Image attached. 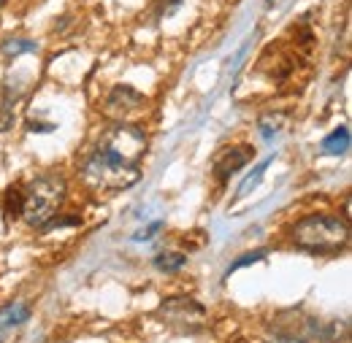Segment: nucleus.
<instances>
[{"label": "nucleus", "instance_id": "obj_9", "mask_svg": "<svg viewBox=\"0 0 352 343\" xmlns=\"http://www.w3.org/2000/svg\"><path fill=\"white\" fill-rule=\"evenodd\" d=\"M28 319H30V305H25V303H8L0 311V343L6 341L19 324H25Z\"/></svg>", "mask_w": 352, "mask_h": 343}, {"label": "nucleus", "instance_id": "obj_13", "mask_svg": "<svg viewBox=\"0 0 352 343\" xmlns=\"http://www.w3.org/2000/svg\"><path fill=\"white\" fill-rule=\"evenodd\" d=\"M184 265H187V255H182V252H160L155 257V268L163 273H179Z\"/></svg>", "mask_w": 352, "mask_h": 343}, {"label": "nucleus", "instance_id": "obj_6", "mask_svg": "<svg viewBox=\"0 0 352 343\" xmlns=\"http://www.w3.org/2000/svg\"><path fill=\"white\" fill-rule=\"evenodd\" d=\"M206 316H209L206 305H201V303L187 298V295L168 298L157 308V319L166 322L176 333H201L204 324H206Z\"/></svg>", "mask_w": 352, "mask_h": 343}, {"label": "nucleus", "instance_id": "obj_1", "mask_svg": "<svg viewBox=\"0 0 352 343\" xmlns=\"http://www.w3.org/2000/svg\"><path fill=\"white\" fill-rule=\"evenodd\" d=\"M146 149L149 138L138 122H109L82 152L79 181L95 195H120L141 181Z\"/></svg>", "mask_w": 352, "mask_h": 343}, {"label": "nucleus", "instance_id": "obj_12", "mask_svg": "<svg viewBox=\"0 0 352 343\" xmlns=\"http://www.w3.org/2000/svg\"><path fill=\"white\" fill-rule=\"evenodd\" d=\"M274 157H276V154H268L263 163H258V168L250 173V176H247V178L241 181V187L236 189V198H244V195H250V192H252V189H255V187H258V184L263 181V173L268 171V165L274 163Z\"/></svg>", "mask_w": 352, "mask_h": 343}, {"label": "nucleus", "instance_id": "obj_10", "mask_svg": "<svg viewBox=\"0 0 352 343\" xmlns=\"http://www.w3.org/2000/svg\"><path fill=\"white\" fill-rule=\"evenodd\" d=\"M350 130L347 128H336L333 132H328L322 141H320V149H322V154H331V157H342V154H347L350 152Z\"/></svg>", "mask_w": 352, "mask_h": 343}, {"label": "nucleus", "instance_id": "obj_15", "mask_svg": "<svg viewBox=\"0 0 352 343\" xmlns=\"http://www.w3.org/2000/svg\"><path fill=\"white\" fill-rule=\"evenodd\" d=\"M268 257V249H258V252H250V255H241V257L236 259L230 268H228V273H225V279L230 276V273H236L239 268H247V265H252V262H261V259Z\"/></svg>", "mask_w": 352, "mask_h": 343}, {"label": "nucleus", "instance_id": "obj_5", "mask_svg": "<svg viewBox=\"0 0 352 343\" xmlns=\"http://www.w3.org/2000/svg\"><path fill=\"white\" fill-rule=\"evenodd\" d=\"M307 57L309 54H304L298 46H293L290 38H279V41L265 43V49L261 51V57L252 68H255V73L268 76L274 84H282L296 76V71L307 62Z\"/></svg>", "mask_w": 352, "mask_h": 343}, {"label": "nucleus", "instance_id": "obj_14", "mask_svg": "<svg viewBox=\"0 0 352 343\" xmlns=\"http://www.w3.org/2000/svg\"><path fill=\"white\" fill-rule=\"evenodd\" d=\"M3 51L11 54V57L33 54V51H38V43L30 41V38H8V41H3Z\"/></svg>", "mask_w": 352, "mask_h": 343}, {"label": "nucleus", "instance_id": "obj_16", "mask_svg": "<svg viewBox=\"0 0 352 343\" xmlns=\"http://www.w3.org/2000/svg\"><path fill=\"white\" fill-rule=\"evenodd\" d=\"M184 0H163V5H160V11H157V16L163 19V16H171L174 11H179V5H182Z\"/></svg>", "mask_w": 352, "mask_h": 343}, {"label": "nucleus", "instance_id": "obj_11", "mask_svg": "<svg viewBox=\"0 0 352 343\" xmlns=\"http://www.w3.org/2000/svg\"><path fill=\"white\" fill-rule=\"evenodd\" d=\"M22 184H11L3 192V219L6 222H16L22 219Z\"/></svg>", "mask_w": 352, "mask_h": 343}, {"label": "nucleus", "instance_id": "obj_4", "mask_svg": "<svg viewBox=\"0 0 352 343\" xmlns=\"http://www.w3.org/2000/svg\"><path fill=\"white\" fill-rule=\"evenodd\" d=\"M344 333H347L344 324H336V322L325 324L322 319L311 316L301 308L282 311L271 324V335L282 343H331Z\"/></svg>", "mask_w": 352, "mask_h": 343}, {"label": "nucleus", "instance_id": "obj_7", "mask_svg": "<svg viewBox=\"0 0 352 343\" xmlns=\"http://www.w3.org/2000/svg\"><path fill=\"white\" fill-rule=\"evenodd\" d=\"M146 108H149V97L131 84L111 86L109 95L103 97V114L111 122H133Z\"/></svg>", "mask_w": 352, "mask_h": 343}, {"label": "nucleus", "instance_id": "obj_2", "mask_svg": "<svg viewBox=\"0 0 352 343\" xmlns=\"http://www.w3.org/2000/svg\"><path fill=\"white\" fill-rule=\"evenodd\" d=\"M287 241L314 257H336L350 246V222L339 214H309L290 224Z\"/></svg>", "mask_w": 352, "mask_h": 343}, {"label": "nucleus", "instance_id": "obj_17", "mask_svg": "<svg viewBox=\"0 0 352 343\" xmlns=\"http://www.w3.org/2000/svg\"><path fill=\"white\" fill-rule=\"evenodd\" d=\"M28 130L30 132H54V125L52 122H28Z\"/></svg>", "mask_w": 352, "mask_h": 343}, {"label": "nucleus", "instance_id": "obj_8", "mask_svg": "<svg viewBox=\"0 0 352 343\" xmlns=\"http://www.w3.org/2000/svg\"><path fill=\"white\" fill-rule=\"evenodd\" d=\"M255 160V146L252 143H230L222 146L220 152L212 157V178L217 187H225L230 176L244 171Z\"/></svg>", "mask_w": 352, "mask_h": 343}, {"label": "nucleus", "instance_id": "obj_18", "mask_svg": "<svg viewBox=\"0 0 352 343\" xmlns=\"http://www.w3.org/2000/svg\"><path fill=\"white\" fill-rule=\"evenodd\" d=\"M3 3H6V0H0V5H3Z\"/></svg>", "mask_w": 352, "mask_h": 343}, {"label": "nucleus", "instance_id": "obj_3", "mask_svg": "<svg viewBox=\"0 0 352 343\" xmlns=\"http://www.w3.org/2000/svg\"><path fill=\"white\" fill-rule=\"evenodd\" d=\"M68 198V181L63 173H38L22 184V219L41 230L52 216L60 214Z\"/></svg>", "mask_w": 352, "mask_h": 343}]
</instances>
